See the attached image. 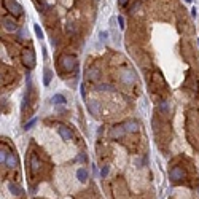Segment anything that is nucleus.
Segmentation results:
<instances>
[{"label":"nucleus","instance_id":"f257e3e1","mask_svg":"<svg viewBox=\"0 0 199 199\" xmlns=\"http://www.w3.org/2000/svg\"><path fill=\"white\" fill-rule=\"evenodd\" d=\"M59 66L62 73H70L76 69V56L75 54H66L62 56V59L59 61Z\"/></svg>","mask_w":199,"mask_h":199},{"label":"nucleus","instance_id":"f03ea898","mask_svg":"<svg viewBox=\"0 0 199 199\" xmlns=\"http://www.w3.org/2000/svg\"><path fill=\"white\" fill-rule=\"evenodd\" d=\"M3 6H5L6 13H10V15L15 16V18H21L24 15L23 6H21L16 0H3Z\"/></svg>","mask_w":199,"mask_h":199},{"label":"nucleus","instance_id":"7ed1b4c3","mask_svg":"<svg viewBox=\"0 0 199 199\" xmlns=\"http://www.w3.org/2000/svg\"><path fill=\"white\" fill-rule=\"evenodd\" d=\"M21 62L29 69L35 67V54L32 49H23V53H21Z\"/></svg>","mask_w":199,"mask_h":199},{"label":"nucleus","instance_id":"20e7f679","mask_svg":"<svg viewBox=\"0 0 199 199\" xmlns=\"http://www.w3.org/2000/svg\"><path fill=\"white\" fill-rule=\"evenodd\" d=\"M2 24H3V27L8 32H18V29H19V26H18V21H16V18L15 16H3L2 18Z\"/></svg>","mask_w":199,"mask_h":199},{"label":"nucleus","instance_id":"39448f33","mask_svg":"<svg viewBox=\"0 0 199 199\" xmlns=\"http://www.w3.org/2000/svg\"><path fill=\"white\" fill-rule=\"evenodd\" d=\"M185 175H187V174H185V169H183V167H179V166L172 167V169H170V172H169L170 180H174V182L185 179Z\"/></svg>","mask_w":199,"mask_h":199},{"label":"nucleus","instance_id":"423d86ee","mask_svg":"<svg viewBox=\"0 0 199 199\" xmlns=\"http://www.w3.org/2000/svg\"><path fill=\"white\" fill-rule=\"evenodd\" d=\"M126 134V127H124V124H116V126H113L112 129H110V137L112 139H121L123 136Z\"/></svg>","mask_w":199,"mask_h":199},{"label":"nucleus","instance_id":"0eeeda50","mask_svg":"<svg viewBox=\"0 0 199 199\" xmlns=\"http://www.w3.org/2000/svg\"><path fill=\"white\" fill-rule=\"evenodd\" d=\"M58 132H59V136L62 137V140H66V142H69V140L73 139V132H72V129H70V127H67V126H59V127H58Z\"/></svg>","mask_w":199,"mask_h":199},{"label":"nucleus","instance_id":"6e6552de","mask_svg":"<svg viewBox=\"0 0 199 199\" xmlns=\"http://www.w3.org/2000/svg\"><path fill=\"white\" fill-rule=\"evenodd\" d=\"M86 107H88L91 115H94V116L101 115V107H99V102L97 101H88L86 102Z\"/></svg>","mask_w":199,"mask_h":199},{"label":"nucleus","instance_id":"1a4fd4ad","mask_svg":"<svg viewBox=\"0 0 199 199\" xmlns=\"http://www.w3.org/2000/svg\"><path fill=\"white\" fill-rule=\"evenodd\" d=\"M40 167H41V161L38 159L37 155L32 153V155H30V169H32V172L37 174L38 170H40Z\"/></svg>","mask_w":199,"mask_h":199},{"label":"nucleus","instance_id":"9d476101","mask_svg":"<svg viewBox=\"0 0 199 199\" xmlns=\"http://www.w3.org/2000/svg\"><path fill=\"white\" fill-rule=\"evenodd\" d=\"M124 127H126V132H132V134H136L139 132V123L137 121H126L123 123Z\"/></svg>","mask_w":199,"mask_h":199},{"label":"nucleus","instance_id":"9b49d317","mask_svg":"<svg viewBox=\"0 0 199 199\" xmlns=\"http://www.w3.org/2000/svg\"><path fill=\"white\" fill-rule=\"evenodd\" d=\"M121 81H123L124 84H131V83H134V73L129 72V70L123 72V73H121Z\"/></svg>","mask_w":199,"mask_h":199},{"label":"nucleus","instance_id":"f8f14e48","mask_svg":"<svg viewBox=\"0 0 199 199\" xmlns=\"http://www.w3.org/2000/svg\"><path fill=\"white\" fill-rule=\"evenodd\" d=\"M5 72H10V67L3 66V67H2V73H5ZM2 76H5L3 80H2V83H3V84H10L11 80H13V76H15V73H13V75H2Z\"/></svg>","mask_w":199,"mask_h":199},{"label":"nucleus","instance_id":"ddd939ff","mask_svg":"<svg viewBox=\"0 0 199 199\" xmlns=\"http://www.w3.org/2000/svg\"><path fill=\"white\" fill-rule=\"evenodd\" d=\"M76 179L80 180V182H83V183H84V182L88 180V170L84 169V167L78 169V170H76Z\"/></svg>","mask_w":199,"mask_h":199},{"label":"nucleus","instance_id":"4468645a","mask_svg":"<svg viewBox=\"0 0 199 199\" xmlns=\"http://www.w3.org/2000/svg\"><path fill=\"white\" fill-rule=\"evenodd\" d=\"M99 75H101V72H99L97 67H89L88 72H86V76H88V78H97Z\"/></svg>","mask_w":199,"mask_h":199},{"label":"nucleus","instance_id":"2eb2a0df","mask_svg":"<svg viewBox=\"0 0 199 199\" xmlns=\"http://www.w3.org/2000/svg\"><path fill=\"white\" fill-rule=\"evenodd\" d=\"M51 78H53V72L49 69H45V73H43V83L45 86H48L49 83H51Z\"/></svg>","mask_w":199,"mask_h":199},{"label":"nucleus","instance_id":"dca6fc26","mask_svg":"<svg viewBox=\"0 0 199 199\" xmlns=\"http://www.w3.org/2000/svg\"><path fill=\"white\" fill-rule=\"evenodd\" d=\"M8 190L11 191V194H16V196H19L21 193H23L21 187H18V185H15V183H8Z\"/></svg>","mask_w":199,"mask_h":199},{"label":"nucleus","instance_id":"f3484780","mask_svg":"<svg viewBox=\"0 0 199 199\" xmlns=\"http://www.w3.org/2000/svg\"><path fill=\"white\" fill-rule=\"evenodd\" d=\"M53 102H54L56 105H62V104H66L67 101H66V97H64L62 94H54V96H53Z\"/></svg>","mask_w":199,"mask_h":199},{"label":"nucleus","instance_id":"a211bd4d","mask_svg":"<svg viewBox=\"0 0 199 199\" xmlns=\"http://www.w3.org/2000/svg\"><path fill=\"white\" fill-rule=\"evenodd\" d=\"M159 112L162 113V115H166V113L169 112V102H166V101L159 102Z\"/></svg>","mask_w":199,"mask_h":199},{"label":"nucleus","instance_id":"6ab92c4d","mask_svg":"<svg viewBox=\"0 0 199 199\" xmlns=\"http://www.w3.org/2000/svg\"><path fill=\"white\" fill-rule=\"evenodd\" d=\"M34 30H35V34H37V37L41 40V38H43V32H41V29H40V26L38 24H35L34 26Z\"/></svg>","mask_w":199,"mask_h":199},{"label":"nucleus","instance_id":"aec40b11","mask_svg":"<svg viewBox=\"0 0 199 199\" xmlns=\"http://www.w3.org/2000/svg\"><path fill=\"white\" fill-rule=\"evenodd\" d=\"M108 89H112V86H110V84H105V83H102V84H99V86H97V91H108Z\"/></svg>","mask_w":199,"mask_h":199},{"label":"nucleus","instance_id":"412c9836","mask_svg":"<svg viewBox=\"0 0 199 199\" xmlns=\"http://www.w3.org/2000/svg\"><path fill=\"white\" fill-rule=\"evenodd\" d=\"M99 37H101V41H107V38H108V32L101 30V32H99Z\"/></svg>","mask_w":199,"mask_h":199},{"label":"nucleus","instance_id":"4be33fe9","mask_svg":"<svg viewBox=\"0 0 199 199\" xmlns=\"http://www.w3.org/2000/svg\"><path fill=\"white\" fill-rule=\"evenodd\" d=\"M35 123H37V119H35V118H34V119H30V121H29V123H27V124L24 126V131H29V129H30V127H32Z\"/></svg>","mask_w":199,"mask_h":199},{"label":"nucleus","instance_id":"5701e85b","mask_svg":"<svg viewBox=\"0 0 199 199\" xmlns=\"http://www.w3.org/2000/svg\"><path fill=\"white\" fill-rule=\"evenodd\" d=\"M108 170H110L108 166H104L102 170H101V175H102V177H107V175H108Z\"/></svg>","mask_w":199,"mask_h":199},{"label":"nucleus","instance_id":"b1692460","mask_svg":"<svg viewBox=\"0 0 199 199\" xmlns=\"http://www.w3.org/2000/svg\"><path fill=\"white\" fill-rule=\"evenodd\" d=\"M118 23H119V27H121V29H124V18L123 16H118Z\"/></svg>","mask_w":199,"mask_h":199},{"label":"nucleus","instance_id":"393cba45","mask_svg":"<svg viewBox=\"0 0 199 199\" xmlns=\"http://www.w3.org/2000/svg\"><path fill=\"white\" fill-rule=\"evenodd\" d=\"M127 2H129V0H118V5H119V6H126Z\"/></svg>","mask_w":199,"mask_h":199},{"label":"nucleus","instance_id":"a878e982","mask_svg":"<svg viewBox=\"0 0 199 199\" xmlns=\"http://www.w3.org/2000/svg\"><path fill=\"white\" fill-rule=\"evenodd\" d=\"M196 13H197V10H196V8H193V10H191V15H193L194 18H196Z\"/></svg>","mask_w":199,"mask_h":199},{"label":"nucleus","instance_id":"bb28decb","mask_svg":"<svg viewBox=\"0 0 199 199\" xmlns=\"http://www.w3.org/2000/svg\"><path fill=\"white\" fill-rule=\"evenodd\" d=\"M187 2H191V0H187Z\"/></svg>","mask_w":199,"mask_h":199},{"label":"nucleus","instance_id":"cd10ccee","mask_svg":"<svg viewBox=\"0 0 199 199\" xmlns=\"http://www.w3.org/2000/svg\"><path fill=\"white\" fill-rule=\"evenodd\" d=\"M197 193H199V191H197Z\"/></svg>","mask_w":199,"mask_h":199}]
</instances>
